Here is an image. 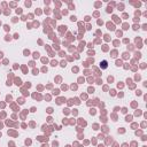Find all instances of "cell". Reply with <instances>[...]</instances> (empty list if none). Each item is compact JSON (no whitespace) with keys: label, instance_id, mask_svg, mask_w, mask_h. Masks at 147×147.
Listing matches in <instances>:
<instances>
[{"label":"cell","instance_id":"cell-1","mask_svg":"<svg viewBox=\"0 0 147 147\" xmlns=\"http://www.w3.org/2000/svg\"><path fill=\"white\" fill-rule=\"evenodd\" d=\"M100 67H101V69H107V67H108V62H107L106 60L101 61V62H100Z\"/></svg>","mask_w":147,"mask_h":147}]
</instances>
